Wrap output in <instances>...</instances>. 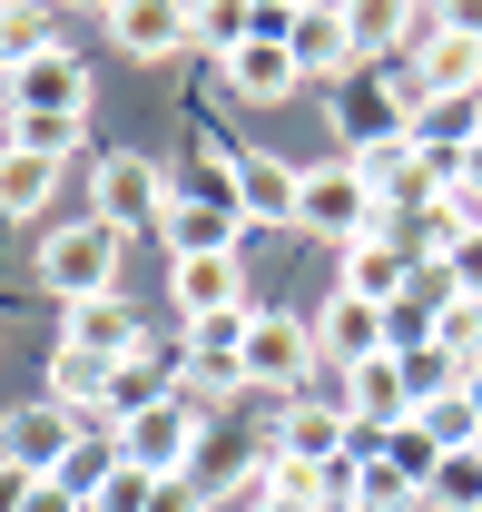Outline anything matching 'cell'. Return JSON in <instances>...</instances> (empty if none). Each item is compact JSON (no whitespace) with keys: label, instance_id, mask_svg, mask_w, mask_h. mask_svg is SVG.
<instances>
[{"label":"cell","instance_id":"18","mask_svg":"<svg viewBox=\"0 0 482 512\" xmlns=\"http://www.w3.org/2000/svg\"><path fill=\"white\" fill-rule=\"evenodd\" d=\"M364 188L384 197V207H443V188H453V168H433L414 138H394V148H374V158H355Z\"/></svg>","mask_w":482,"mask_h":512},{"label":"cell","instance_id":"4","mask_svg":"<svg viewBox=\"0 0 482 512\" xmlns=\"http://www.w3.org/2000/svg\"><path fill=\"white\" fill-rule=\"evenodd\" d=\"M168 168L158 158H138V148H99L89 158V217L109 227V237H128V227H158L168 217Z\"/></svg>","mask_w":482,"mask_h":512},{"label":"cell","instance_id":"24","mask_svg":"<svg viewBox=\"0 0 482 512\" xmlns=\"http://www.w3.org/2000/svg\"><path fill=\"white\" fill-rule=\"evenodd\" d=\"M433 296L482 306V237H443V256H433Z\"/></svg>","mask_w":482,"mask_h":512},{"label":"cell","instance_id":"29","mask_svg":"<svg viewBox=\"0 0 482 512\" xmlns=\"http://www.w3.org/2000/svg\"><path fill=\"white\" fill-rule=\"evenodd\" d=\"M246 30H256V10H237V0H217V10H197V50H217V60L237 50Z\"/></svg>","mask_w":482,"mask_h":512},{"label":"cell","instance_id":"6","mask_svg":"<svg viewBox=\"0 0 482 512\" xmlns=\"http://www.w3.org/2000/svg\"><path fill=\"white\" fill-rule=\"evenodd\" d=\"M0 109H10V119H69V128H89V60H79V50L20 60L10 79H0Z\"/></svg>","mask_w":482,"mask_h":512},{"label":"cell","instance_id":"12","mask_svg":"<svg viewBox=\"0 0 482 512\" xmlns=\"http://www.w3.org/2000/svg\"><path fill=\"white\" fill-rule=\"evenodd\" d=\"M345 444H355L345 404H335V394H296V404L276 414V444H266V453H286V463H305V473H325Z\"/></svg>","mask_w":482,"mask_h":512},{"label":"cell","instance_id":"31","mask_svg":"<svg viewBox=\"0 0 482 512\" xmlns=\"http://www.w3.org/2000/svg\"><path fill=\"white\" fill-rule=\"evenodd\" d=\"M20 512H89V503H79L69 483H40V493H30V503H20Z\"/></svg>","mask_w":482,"mask_h":512},{"label":"cell","instance_id":"13","mask_svg":"<svg viewBox=\"0 0 482 512\" xmlns=\"http://www.w3.org/2000/svg\"><path fill=\"white\" fill-rule=\"evenodd\" d=\"M217 79H227V89H237L246 109H276V99H296V89H305V69H296V50H286V40H266V30H246L237 50H227V60H217Z\"/></svg>","mask_w":482,"mask_h":512},{"label":"cell","instance_id":"26","mask_svg":"<svg viewBox=\"0 0 482 512\" xmlns=\"http://www.w3.org/2000/svg\"><path fill=\"white\" fill-rule=\"evenodd\" d=\"M119 463H128V453H119V434H79V453L60 463V483L79 493V503H89V493H99V483H109Z\"/></svg>","mask_w":482,"mask_h":512},{"label":"cell","instance_id":"15","mask_svg":"<svg viewBox=\"0 0 482 512\" xmlns=\"http://www.w3.org/2000/svg\"><path fill=\"white\" fill-rule=\"evenodd\" d=\"M109 40L128 60H178V50H197V10H178V0H119Z\"/></svg>","mask_w":482,"mask_h":512},{"label":"cell","instance_id":"1","mask_svg":"<svg viewBox=\"0 0 482 512\" xmlns=\"http://www.w3.org/2000/svg\"><path fill=\"white\" fill-rule=\"evenodd\" d=\"M296 227L325 237V247H364V237H394V207L364 188L355 158H325V168H305V188H296Z\"/></svg>","mask_w":482,"mask_h":512},{"label":"cell","instance_id":"22","mask_svg":"<svg viewBox=\"0 0 482 512\" xmlns=\"http://www.w3.org/2000/svg\"><path fill=\"white\" fill-rule=\"evenodd\" d=\"M296 188H305V168H286V158H246V178H237L246 227H256V217H266V227H296Z\"/></svg>","mask_w":482,"mask_h":512},{"label":"cell","instance_id":"27","mask_svg":"<svg viewBox=\"0 0 482 512\" xmlns=\"http://www.w3.org/2000/svg\"><path fill=\"white\" fill-rule=\"evenodd\" d=\"M374 463H394V473H404V483H433V463H443V444H433V434H423V424H394V434H384V453H374Z\"/></svg>","mask_w":482,"mask_h":512},{"label":"cell","instance_id":"14","mask_svg":"<svg viewBox=\"0 0 482 512\" xmlns=\"http://www.w3.org/2000/svg\"><path fill=\"white\" fill-rule=\"evenodd\" d=\"M414 99H482V20H443V40L414 60Z\"/></svg>","mask_w":482,"mask_h":512},{"label":"cell","instance_id":"28","mask_svg":"<svg viewBox=\"0 0 482 512\" xmlns=\"http://www.w3.org/2000/svg\"><path fill=\"white\" fill-rule=\"evenodd\" d=\"M148 503H158V483H148L138 463H119V473H109V483L89 493V512H148Z\"/></svg>","mask_w":482,"mask_h":512},{"label":"cell","instance_id":"25","mask_svg":"<svg viewBox=\"0 0 482 512\" xmlns=\"http://www.w3.org/2000/svg\"><path fill=\"white\" fill-rule=\"evenodd\" d=\"M40 50H60V40H50V10H20V0H10V10H0V79L20 60H40Z\"/></svg>","mask_w":482,"mask_h":512},{"label":"cell","instance_id":"23","mask_svg":"<svg viewBox=\"0 0 482 512\" xmlns=\"http://www.w3.org/2000/svg\"><path fill=\"white\" fill-rule=\"evenodd\" d=\"M423 503H433V512H482V444L473 453H443L433 483H423Z\"/></svg>","mask_w":482,"mask_h":512},{"label":"cell","instance_id":"7","mask_svg":"<svg viewBox=\"0 0 482 512\" xmlns=\"http://www.w3.org/2000/svg\"><path fill=\"white\" fill-rule=\"evenodd\" d=\"M315 365H325V355H315V325L305 316H286V306H256V316H246V384H266V394L296 404Z\"/></svg>","mask_w":482,"mask_h":512},{"label":"cell","instance_id":"21","mask_svg":"<svg viewBox=\"0 0 482 512\" xmlns=\"http://www.w3.org/2000/svg\"><path fill=\"white\" fill-rule=\"evenodd\" d=\"M246 512H335L325 503V473H305L286 453H266V473L246 483Z\"/></svg>","mask_w":482,"mask_h":512},{"label":"cell","instance_id":"10","mask_svg":"<svg viewBox=\"0 0 482 512\" xmlns=\"http://www.w3.org/2000/svg\"><path fill=\"white\" fill-rule=\"evenodd\" d=\"M286 50H296L305 79H355V69H374L364 40H355V10H335V0H305L296 30H286Z\"/></svg>","mask_w":482,"mask_h":512},{"label":"cell","instance_id":"30","mask_svg":"<svg viewBox=\"0 0 482 512\" xmlns=\"http://www.w3.org/2000/svg\"><path fill=\"white\" fill-rule=\"evenodd\" d=\"M89 128H69V119H10V148H40V158H69Z\"/></svg>","mask_w":482,"mask_h":512},{"label":"cell","instance_id":"9","mask_svg":"<svg viewBox=\"0 0 482 512\" xmlns=\"http://www.w3.org/2000/svg\"><path fill=\"white\" fill-rule=\"evenodd\" d=\"M305 325H315V355H325L335 375H355V365H374V355H394V316L364 306V296H345V286H335Z\"/></svg>","mask_w":482,"mask_h":512},{"label":"cell","instance_id":"3","mask_svg":"<svg viewBox=\"0 0 482 512\" xmlns=\"http://www.w3.org/2000/svg\"><path fill=\"white\" fill-rule=\"evenodd\" d=\"M394 138H414V69H355L335 89V148L345 158H374Z\"/></svg>","mask_w":482,"mask_h":512},{"label":"cell","instance_id":"20","mask_svg":"<svg viewBox=\"0 0 482 512\" xmlns=\"http://www.w3.org/2000/svg\"><path fill=\"white\" fill-rule=\"evenodd\" d=\"M50 188H60V158L0 138V217H50Z\"/></svg>","mask_w":482,"mask_h":512},{"label":"cell","instance_id":"17","mask_svg":"<svg viewBox=\"0 0 482 512\" xmlns=\"http://www.w3.org/2000/svg\"><path fill=\"white\" fill-rule=\"evenodd\" d=\"M168 296H178L187 325L246 316V266H237V256H187V266H168Z\"/></svg>","mask_w":482,"mask_h":512},{"label":"cell","instance_id":"5","mask_svg":"<svg viewBox=\"0 0 482 512\" xmlns=\"http://www.w3.org/2000/svg\"><path fill=\"white\" fill-rule=\"evenodd\" d=\"M119 453L148 473V483H187L197 453H207V414H187L178 394H168V404H148V414H128V424H119Z\"/></svg>","mask_w":482,"mask_h":512},{"label":"cell","instance_id":"33","mask_svg":"<svg viewBox=\"0 0 482 512\" xmlns=\"http://www.w3.org/2000/svg\"><path fill=\"white\" fill-rule=\"evenodd\" d=\"M148 512H197V493H187V483H158V503Z\"/></svg>","mask_w":482,"mask_h":512},{"label":"cell","instance_id":"2","mask_svg":"<svg viewBox=\"0 0 482 512\" xmlns=\"http://www.w3.org/2000/svg\"><path fill=\"white\" fill-rule=\"evenodd\" d=\"M40 286H50V306H89V296H119V237L99 227V217H69V227H40Z\"/></svg>","mask_w":482,"mask_h":512},{"label":"cell","instance_id":"32","mask_svg":"<svg viewBox=\"0 0 482 512\" xmlns=\"http://www.w3.org/2000/svg\"><path fill=\"white\" fill-rule=\"evenodd\" d=\"M30 493H40V483H30L20 463H0V512H20V503H30Z\"/></svg>","mask_w":482,"mask_h":512},{"label":"cell","instance_id":"19","mask_svg":"<svg viewBox=\"0 0 482 512\" xmlns=\"http://www.w3.org/2000/svg\"><path fill=\"white\" fill-rule=\"evenodd\" d=\"M60 345H79V355H109V365H119V355L158 345V335L138 325V306H128V286H119V296H89V306H69V316H60Z\"/></svg>","mask_w":482,"mask_h":512},{"label":"cell","instance_id":"8","mask_svg":"<svg viewBox=\"0 0 482 512\" xmlns=\"http://www.w3.org/2000/svg\"><path fill=\"white\" fill-rule=\"evenodd\" d=\"M69 453H79V414H60L50 394H30V404L0 414V463H20L30 483H60Z\"/></svg>","mask_w":482,"mask_h":512},{"label":"cell","instance_id":"16","mask_svg":"<svg viewBox=\"0 0 482 512\" xmlns=\"http://www.w3.org/2000/svg\"><path fill=\"white\" fill-rule=\"evenodd\" d=\"M414 266H423V256L404 247V237H364V247H345V296L384 306V316H404V296H414Z\"/></svg>","mask_w":482,"mask_h":512},{"label":"cell","instance_id":"34","mask_svg":"<svg viewBox=\"0 0 482 512\" xmlns=\"http://www.w3.org/2000/svg\"><path fill=\"white\" fill-rule=\"evenodd\" d=\"M453 178H463V188H482V148H473V158H463V168H453Z\"/></svg>","mask_w":482,"mask_h":512},{"label":"cell","instance_id":"11","mask_svg":"<svg viewBox=\"0 0 482 512\" xmlns=\"http://www.w3.org/2000/svg\"><path fill=\"white\" fill-rule=\"evenodd\" d=\"M158 237H168V266H187V256H237L246 207H217V197L178 188V197H168V217H158Z\"/></svg>","mask_w":482,"mask_h":512}]
</instances>
